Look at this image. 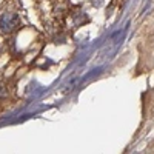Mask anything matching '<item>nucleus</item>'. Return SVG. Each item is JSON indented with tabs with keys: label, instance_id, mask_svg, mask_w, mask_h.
<instances>
[{
	"label": "nucleus",
	"instance_id": "f257e3e1",
	"mask_svg": "<svg viewBox=\"0 0 154 154\" xmlns=\"http://www.w3.org/2000/svg\"><path fill=\"white\" fill-rule=\"evenodd\" d=\"M19 25H20V19L16 14H5V16L0 17V28L5 32L14 31Z\"/></svg>",
	"mask_w": 154,
	"mask_h": 154
}]
</instances>
